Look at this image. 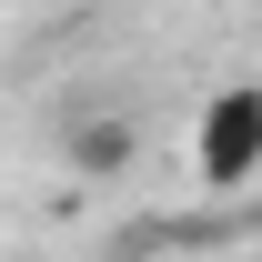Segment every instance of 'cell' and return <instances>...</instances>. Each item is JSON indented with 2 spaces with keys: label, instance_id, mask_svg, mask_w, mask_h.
Segmentation results:
<instances>
[{
  "label": "cell",
  "instance_id": "obj_1",
  "mask_svg": "<svg viewBox=\"0 0 262 262\" xmlns=\"http://www.w3.org/2000/svg\"><path fill=\"white\" fill-rule=\"evenodd\" d=\"M192 171L212 182V192H242L262 171V81H232V91L202 101L192 121Z\"/></svg>",
  "mask_w": 262,
  "mask_h": 262
},
{
  "label": "cell",
  "instance_id": "obj_2",
  "mask_svg": "<svg viewBox=\"0 0 262 262\" xmlns=\"http://www.w3.org/2000/svg\"><path fill=\"white\" fill-rule=\"evenodd\" d=\"M61 162L81 171V182H131L141 121H131V111H71V121H61Z\"/></svg>",
  "mask_w": 262,
  "mask_h": 262
}]
</instances>
